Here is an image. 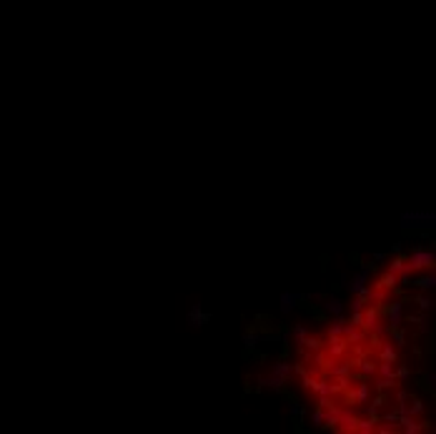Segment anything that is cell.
<instances>
[{
    "mask_svg": "<svg viewBox=\"0 0 436 434\" xmlns=\"http://www.w3.org/2000/svg\"><path fill=\"white\" fill-rule=\"evenodd\" d=\"M401 228L404 231H436V211H404Z\"/></svg>",
    "mask_w": 436,
    "mask_h": 434,
    "instance_id": "6da1fadb",
    "label": "cell"
},
{
    "mask_svg": "<svg viewBox=\"0 0 436 434\" xmlns=\"http://www.w3.org/2000/svg\"><path fill=\"white\" fill-rule=\"evenodd\" d=\"M409 264L414 271H424V269H431L436 266V251H426V249H414L409 254Z\"/></svg>",
    "mask_w": 436,
    "mask_h": 434,
    "instance_id": "7a4b0ae2",
    "label": "cell"
},
{
    "mask_svg": "<svg viewBox=\"0 0 436 434\" xmlns=\"http://www.w3.org/2000/svg\"><path fill=\"white\" fill-rule=\"evenodd\" d=\"M346 399H348L351 404H359V407L371 404V384H366V381L356 384V389L346 391Z\"/></svg>",
    "mask_w": 436,
    "mask_h": 434,
    "instance_id": "3957f363",
    "label": "cell"
},
{
    "mask_svg": "<svg viewBox=\"0 0 436 434\" xmlns=\"http://www.w3.org/2000/svg\"><path fill=\"white\" fill-rule=\"evenodd\" d=\"M369 279H371V266L366 264V266H361V269H359V273L353 276V279H351V284H348L346 289H348V291L356 296V294H361L364 289H369V286H366V281H369Z\"/></svg>",
    "mask_w": 436,
    "mask_h": 434,
    "instance_id": "277c9868",
    "label": "cell"
},
{
    "mask_svg": "<svg viewBox=\"0 0 436 434\" xmlns=\"http://www.w3.org/2000/svg\"><path fill=\"white\" fill-rule=\"evenodd\" d=\"M388 271H393V273L406 284V281H409V273H411L414 269H411V264H409V256H393L391 264H388Z\"/></svg>",
    "mask_w": 436,
    "mask_h": 434,
    "instance_id": "5b68a950",
    "label": "cell"
},
{
    "mask_svg": "<svg viewBox=\"0 0 436 434\" xmlns=\"http://www.w3.org/2000/svg\"><path fill=\"white\" fill-rule=\"evenodd\" d=\"M186 322H188L193 329H198V326H203V324H208V322H211V314H206L201 304H193V306H191V311L186 314Z\"/></svg>",
    "mask_w": 436,
    "mask_h": 434,
    "instance_id": "8992f818",
    "label": "cell"
},
{
    "mask_svg": "<svg viewBox=\"0 0 436 434\" xmlns=\"http://www.w3.org/2000/svg\"><path fill=\"white\" fill-rule=\"evenodd\" d=\"M404 319V301H391L388 304V311H386V322L391 329H396Z\"/></svg>",
    "mask_w": 436,
    "mask_h": 434,
    "instance_id": "52a82bcc",
    "label": "cell"
},
{
    "mask_svg": "<svg viewBox=\"0 0 436 434\" xmlns=\"http://www.w3.org/2000/svg\"><path fill=\"white\" fill-rule=\"evenodd\" d=\"M364 329L374 331V334L381 331V326H379V309H374V306L364 309Z\"/></svg>",
    "mask_w": 436,
    "mask_h": 434,
    "instance_id": "ba28073f",
    "label": "cell"
},
{
    "mask_svg": "<svg viewBox=\"0 0 436 434\" xmlns=\"http://www.w3.org/2000/svg\"><path fill=\"white\" fill-rule=\"evenodd\" d=\"M301 301V294H291V291H284L279 296V304H281V314H291L296 309V304Z\"/></svg>",
    "mask_w": 436,
    "mask_h": 434,
    "instance_id": "9c48e42d",
    "label": "cell"
},
{
    "mask_svg": "<svg viewBox=\"0 0 436 434\" xmlns=\"http://www.w3.org/2000/svg\"><path fill=\"white\" fill-rule=\"evenodd\" d=\"M399 424H401V429L409 432V434H416V432H424V429H426V424H424V422H416L414 414H401Z\"/></svg>",
    "mask_w": 436,
    "mask_h": 434,
    "instance_id": "30bf717a",
    "label": "cell"
},
{
    "mask_svg": "<svg viewBox=\"0 0 436 434\" xmlns=\"http://www.w3.org/2000/svg\"><path fill=\"white\" fill-rule=\"evenodd\" d=\"M379 359H381V362H393V364H396L399 354H396V346H393L391 341H381V344H379Z\"/></svg>",
    "mask_w": 436,
    "mask_h": 434,
    "instance_id": "8fae6325",
    "label": "cell"
},
{
    "mask_svg": "<svg viewBox=\"0 0 436 434\" xmlns=\"http://www.w3.org/2000/svg\"><path fill=\"white\" fill-rule=\"evenodd\" d=\"M271 372L279 374V377H284V379H291V377L296 374V367H293L291 362H286V359H279V362L271 367Z\"/></svg>",
    "mask_w": 436,
    "mask_h": 434,
    "instance_id": "7c38bea8",
    "label": "cell"
},
{
    "mask_svg": "<svg viewBox=\"0 0 436 434\" xmlns=\"http://www.w3.org/2000/svg\"><path fill=\"white\" fill-rule=\"evenodd\" d=\"M364 339H366V329L364 326H353L348 322V326H346V341L348 344H361Z\"/></svg>",
    "mask_w": 436,
    "mask_h": 434,
    "instance_id": "4fadbf2b",
    "label": "cell"
},
{
    "mask_svg": "<svg viewBox=\"0 0 436 434\" xmlns=\"http://www.w3.org/2000/svg\"><path fill=\"white\" fill-rule=\"evenodd\" d=\"M286 381H289V379H284V377H279V374H273V372H271V377H261V379H258L261 386H268V389H276V391H281Z\"/></svg>",
    "mask_w": 436,
    "mask_h": 434,
    "instance_id": "5bb4252c",
    "label": "cell"
},
{
    "mask_svg": "<svg viewBox=\"0 0 436 434\" xmlns=\"http://www.w3.org/2000/svg\"><path fill=\"white\" fill-rule=\"evenodd\" d=\"M341 429L343 432H356V429H359V417H356L351 409H343V414H341Z\"/></svg>",
    "mask_w": 436,
    "mask_h": 434,
    "instance_id": "9a60e30c",
    "label": "cell"
},
{
    "mask_svg": "<svg viewBox=\"0 0 436 434\" xmlns=\"http://www.w3.org/2000/svg\"><path fill=\"white\" fill-rule=\"evenodd\" d=\"M346 346H348V341H343L341 336H329V357H331V359H334V357H341Z\"/></svg>",
    "mask_w": 436,
    "mask_h": 434,
    "instance_id": "2e32d148",
    "label": "cell"
},
{
    "mask_svg": "<svg viewBox=\"0 0 436 434\" xmlns=\"http://www.w3.org/2000/svg\"><path fill=\"white\" fill-rule=\"evenodd\" d=\"M399 281H401V279H399V276H396L393 271H386V273L381 276V279H379V284H376V286H379V289H384V291H391V289H396V284H399Z\"/></svg>",
    "mask_w": 436,
    "mask_h": 434,
    "instance_id": "e0dca14e",
    "label": "cell"
},
{
    "mask_svg": "<svg viewBox=\"0 0 436 434\" xmlns=\"http://www.w3.org/2000/svg\"><path fill=\"white\" fill-rule=\"evenodd\" d=\"M324 412H326V427H339V424H341L343 409H339L336 404H331V407H326Z\"/></svg>",
    "mask_w": 436,
    "mask_h": 434,
    "instance_id": "ac0fdd59",
    "label": "cell"
},
{
    "mask_svg": "<svg viewBox=\"0 0 436 434\" xmlns=\"http://www.w3.org/2000/svg\"><path fill=\"white\" fill-rule=\"evenodd\" d=\"M308 336H311V334H308V329H306L303 324H296V326H293V344H296V349H303Z\"/></svg>",
    "mask_w": 436,
    "mask_h": 434,
    "instance_id": "d6986e66",
    "label": "cell"
},
{
    "mask_svg": "<svg viewBox=\"0 0 436 434\" xmlns=\"http://www.w3.org/2000/svg\"><path fill=\"white\" fill-rule=\"evenodd\" d=\"M346 326H348V322H346L343 317H334V324L329 326V336H341V334H346Z\"/></svg>",
    "mask_w": 436,
    "mask_h": 434,
    "instance_id": "ffe728a7",
    "label": "cell"
},
{
    "mask_svg": "<svg viewBox=\"0 0 436 434\" xmlns=\"http://www.w3.org/2000/svg\"><path fill=\"white\" fill-rule=\"evenodd\" d=\"M324 309L331 314V317H341V314H343V301H341V299H336V296H331V299L324 304Z\"/></svg>",
    "mask_w": 436,
    "mask_h": 434,
    "instance_id": "44dd1931",
    "label": "cell"
},
{
    "mask_svg": "<svg viewBox=\"0 0 436 434\" xmlns=\"http://www.w3.org/2000/svg\"><path fill=\"white\" fill-rule=\"evenodd\" d=\"M396 384H399V377H379V379H376V389H379V391L396 389Z\"/></svg>",
    "mask_w": 436,
    "mask_h": 434,
    "instance_id": "7402d4cb",
    "label": "cell"
},
{
    "mask_svg": "<svg viewBox=\"0 0 436 434\" xmlns=\"http://www.w3.org/2000/svg\"><path fill=\"white\" fill-rule=\"evenodd\" d=\"M416 286H419V289H424V291H431V289H436V276H434V273H426V276H421V279H416Z\"/></svg>",
    "mask_w": 436,
    "mask_h": 434,
    "instance_id": "603a6c76",
    "label": "cell"
},
{
    "mask_svg": "<svg viewBox=\"0 0 436 434\" xmlns=\"http://www.w3.org/2000/svg\"><path fill=\"white\" fill-rule=\"evenodd\" d=\"M356 432H361V434H371V432H376V419L374 417H369V419H359V429Z\"/></svg>",
    "mask_w": 436,
    "mask_h": 434,
    "instance_id": "cb8c5ba5",
    "label": "cell"
},
{
    "mask_svg": "<svg viewBox=\"0 0 436 434\" xmlns=\"http://www.w3.org/2000/svg\"><path fill=\"white\" fill-rule=\"evenodd\" d=\"M334 386L329 384V381H324V379H319V386H316V394H319V397H334Z\"/></svg>",
    "mask_w": 436,
    "mask_h": 434,
    "instance_id": "d4e9b609",
    "label": "cell"
},
{
    "mask_svg": "<svg viewBox=\"0 0 436 434\" xmlns=\"http://www.w3.org/2000/svg\"><path fill=\"white\" fill-rule=\"evenodd\" d=\"M356 364H359V369H361V374H364V377H374L376 367L371 364V359H366V357H364V359H359Z\"/></svg>",
    "mask_w": 436,
    "mask_h": 434,
    "instance_id": "484cf974",
    "label": "cell"
},
{
    "mask_svg": "<svg viewBox=\"0 0 436 434\" xmlns=\"http://www.w3.org/2000/svg\"><path fill=\"white\" fill-rule=\"evenodd\" d=\"M311 424H313V427H326V412H324L321 407L311 414Z\"/></svg>",
    "mask_w": 436,
    "mask_h": 434,
    "instance_id": "4316f807",
    "label": "cell"
},
{
    "mask_svg": "<svg viewBox=\"0 0 436 434\" xmlns=\"http://www.w3.org/2000/svg\"><path fill=\"white\" fill-rule=\"evenodd\" d=\"M348 372H351V364L346 362H339L336 367H331V377H348Z\"/></svg>",
    "mask_w": 436,
    "mask_h": 434,
    "instance_id": "83f0119b",
    "label": "cell"
},
{
    "mask_svg": "<svg viewBox=\"0 0 436 434\" xmlns=\"http://www.w3.org/2000/svg\"><path fill=\"white\" fill-rule=\"evenodd\" d=\"M301 384H303V389H308V391H316V386H319V379L316 377H311L308 372L301 377Z\"/></svg>",
    "mask_w": 436,
    "mask_h": 434,
    "instance_id": "f1b7e54d",
    "label": "cell"
},
{
    "mask_svg": "<svg viewBox=\"0 0 436 434\" xmlns=\"http://www.w3.org/2000/svg\"><path fill=\"white\" fill-rule=\"evenodd\" d=\"M379 377H396L393 362H381V364H379Z\"/></svg>",
    "mask_w": 436,
    "mask_h": 434,
    "instance_id": "f546056e",
    "label": "cell"
},
{
    "mask_svg": "<svg viewBox=\"0 0 436 434\" xmlns=\"http://www.w3.org/2000/svg\"><path fill=\"white\" fill-rule=\"evenodd\" d=\"M256 344H258V334H253V331L243 334V346L246 349H256Z\"/></svg>",
    "mask_w": 436,
    "mask_h": 434,
    "instance_id": "4dcf8cb0",
    "label": "cell"
},
{
    "mask_svg": "<svg viewBox=\"0 0 436 434\" xmlns=\"http://www.w3.org/2000/svg\"><path fill=\"white\" fill-rule=\"evenodd\" d=\"M416 304H419V309H421V311H429L434 301H431L429 296H424V294H421V296H416Z\"/></svg>",
    "mask_w": 436,
    "mask_h": 434,
    "instance_id": "1f68e13d",
    "label": "cell"
},
{
    "mask_svg": "<svg viewBox=\"0 0 436 434\" xmlns=\"http://www.w3.org/2000/svg\"><path fill=\"white\" fill-rule=\"evenodd\" d=\"M306 349H311V351H319V349H321V339L308 336V339H306Z\"/></svg>",
    "mask_w": 436,
    "mask_h": 434,
    "instance_id": "d6a6232c",
    "label": "cell"
},
{
    "mask_svg": "<svg viewBox=\"0 0 436 434\" xmlns=\"http://www.w3.org/2000/svg\"><path fill=\"white\" fill-rule=\"evenodd\" d=\"M421 412H424V404H421L419 399H411V404H409V414L416 417V414H421Z\"/></svg>",
    "mask_w": 436,
    "mask_h": 434,
    "instance_id": "836d02e7",
    "label": "cell"
},
{
    "mask_svg": "<svg viewBox=\"0 0 436 434\" xmlns=\"http://www.w3.org/2000/svg\"><path fill=\"white\" fill-rule=\"evenodd\" d=\"M351 324L353 326H364V311H353L351 314Z\"/></svg>",
    "mask_w": 436,
    "mask_h": 434,
    "instance_id": "e575fe53",
    "label": "cell"
},
{
    "mask_svg": "<svg viewBox=\"0 0 436 434\" xmlns=\"http://www.w3.org/2000/svg\"><path fill=\"white\" fill-rule=\"evenodd\" d=\"M391 339H393V344H396V346H404V334H401V331L391 329Z\"/></svg>",
    "mask_w": 436,
    "mask_h": 434,
    "instance_id": "d590c367",
    "label": "cell"
},
{
    "mask_svg": "<svg viewBox=\"0 0 436 434\" xmlns=\"http://www.w3.org/2000/svg\"><path fill=\"white\" fill-rule=\"evenodd\" d=\"M401 402H409V391H404V389L396 391V404H401Z\"/></svg>",
    "mask_w": 436,
    "mask_h": 434,
    "instance_id": "8d00e7d4",
    "label": "cell"
},
{
    "mask_svg": "<svg viewBox=\"0 0 436 434\" xmlns=\"http://www.w3.org/2000/svg\"><path fill=\"white\" fill-rule=\"evenodd\" d=\"M301 414H303V407L293 402V404H291V417H301Z\"/></svg>",
    "mask_w": 436,
    "mask_h": 434,
    "instance_id": "74e56055",
    "label": "cell"
},
{
    "mask_svg": "<svg viewBox=\"0 0 436 434\" xmlns=\"http://www.w3.org/2000/svg\"><path fill=\"white\" fill-rule=\"evenodd\" d=\"M316 404H319L321 409H326V407H331V399L329 397H319V402H316Z\"/></svg>",
    "mask_w": 436,
    "mask_h": 434,
    "instance_id": "f35d334b",
    "label": "cell"
},
{
    "mask_svg": "<svg viewBox=\"0 0 436 434\" xmlns=\"http://www.w3.org/2000/svg\"><path fill=\"white\" fill-rule=\"evenodd\" d=\"M396 377H399V379H406V377H409V369H406V367H399V369H396Z\"/></svg>",
    "mask_w": 436,
    "mask_h": 434,
    "instance_id": "ab89813d",
    "label": "cell"
},
{
    "mask_svg": "<svg viewBox=\"0 0 436 434\" xmlns=\"http://www.w3.org/2000/svg\"><path fill=\"white\" fill-rule=\"evenodd\" d=\"M386 259H388L386 254H374V256H371V261H386Z\"/></svg>",
    "mask_w": 436,
    "mask_h": 434,
    "instance_id": "60d3db41",
    "label": "cell"
},
{
    "mask_svg": "<svg viewBox=\"0 0 436 434\" xmlns=\"http://www.w3.org/2000/svg\"><path fill=\"white\" fill-rule=\"evenodd\" d=\"M429 386L436 389V374H429Z\"/></svg>",
    "mask_w": 436,
    "mask_h": 434,
    "instance_id": "b9f144b4",
    "label": "cell"
},
{
    "mask_svg": "<svg viewBox=\"0 0 436 434\" xmlns=\"http://www.w3.org/2000/svg\"><path fill=\"white\" fill-rule=\"evenodd\" d=\"M434 432H436V422H434Z\"/></svg>",
    "mask_w": 436,
    "mask_h": 434,
    "instance_id": "7bdbcfd3",
    "label": "cell"
}]
</instances>
